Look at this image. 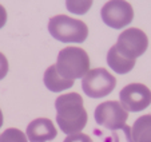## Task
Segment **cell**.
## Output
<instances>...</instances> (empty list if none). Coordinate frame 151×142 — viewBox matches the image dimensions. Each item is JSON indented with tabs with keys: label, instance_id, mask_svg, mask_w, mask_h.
Listing matches in <instances>:
<instances>
[{
	"label": "cell",
	"instance_id": "6da1fadb",
	"mask_svg": "<svg viewBox=\"0 0 151 142\" xmlns=\"http://www.w3.org/2000/svg\"><path fill=\"white\" fill-rule=\"evenodd\" d=\"M56 122L67 135L80 133L87 123V111L83 106V98L78 93H68L55 101Z\"/></svg>",
	"mask_w": 151,
	"mask_h": 142
},
{
	"label": "cell",
	"instance_id": "7a4b0ae2",
	"mask_svg": "<svg viewBox=\"0 0 151 142\" xmlns=\"http://www.w3.org/2000/svg\"><path fill=\"white\" fill-rule=\"evenodd\" d=\"M55 67L58 74L67 80L83 78L90 71L88 54L80 47H66L58 55Z\"/></svg>",
	"mask_w": 151,
	"mask_h": 142
},
{
	"label": "cell",
	"instance_id": "3957f363",
	"mask_svg": "<svg viewBox=\"0 0 151 142\" xmlns=\"http://www.w3.org/2000/svg\"><path fill=\"white\" fill-rule=\"evenodd\" d=\"M48 31L55 39L63 43H83L88 36V27L84 22L66 15H56L51 17Z\"/></svg>",
	"mask_w": 151,
	"mask_h": 142
},
{
	"label": "cell",
	"instance_id": "277c9868",
	"mask_svg": "<svg viewBox=\"0 0 151 142\" xmlns=\"http://www.w3.org/2000/svg\"><path fill=\"white\" fill-rule=\"evenodd\" d=\"M116 86V78L111 75L106 68H94L90 70L82 78V88L90 98L107 97Z\"/></svg>",
	"mask_w": 151,
	"mask_h": 142
},
{
	"label": "cell",
	"instance_id": "5b68a950",
	"mask_svg": "<svg viewBox=\"0 0 151 142\" xmlns=\"http://www.w3.org/2000/svg\"><path fill=\"white\" fill-rule=\"evenodd\" d=\"M118 52L128 60H137L146 52L148 47V38L142 30L128 28L120 32L115 44Z\"/></svg>",
	"mask_w": 151,
	"mask_h": 142
},
{
	"label": "cell",
	"instance_id": "8992f818",
	"mask_svg": "<svg viewBox=\"0 0 151 142\" xmlns=\"http://www.w3.org/2000/svg\"><path fill=\"white\" fill-rule=\"evenodd\" d=\"M128 113L123 109L120 102L107 101L95 109V122L110 130H118L126 125Z\"/></svg>",
	"mask_w": 151,
	"mask_h": 142
},
{
	"label": "cell",
	"instance_id": "52a82bcc",
	"mask_svg": "<svg viewBox=\"0 0 151 142\" xmlns=\"http://www.w3.org/2000/svg\"><path fill=\"white\" fill-rule=\"evenodd\" d=\"M103 22L115 30L128 26L134 19L132 6L124 0H111L103 6L100 11Z\"/></svg>",
	"mask_w": 151,
	"mask_h": 142
},
{
	"label": "cell",
	"instance_id": "ba28073f",
	"mask_svg": "<svg viewBox=\"0 0 151 142\" xmlns=\"http://www.w3.org/2000/svg\"><path fill=\"white\" fill-rule=\"evenodd\" d=\"M120 105L126 111H142L151 103V90L142 83L127 85L119 93Z\"/></svg>",
	"mask_w": 151,
	"mask_h": 142
},
{
	"label": "cell",
	"instance_id": "9c48e42d",
	"mask_svg": "<svg viewBox=\"0 0 151 142\" xmlns=\"http://www.w3.org/2000/svg\"><path fill=\"white\" fill-rule=\"evenodd\" d=\"M56 135L54 122L48 118H37L27 126V138L31 142H48Z\"/></svg>",
	"mask_w": 151,
	"mask_h": 142
},
{
	"label": "cell",
	"instance_id": "30bf717a",
	"mask_svg": "<svg viewBox=\"0 0 151 142\" xmlns=\"http://www.w3.org/2000/svg\"><path fill=\"white\" fill-rule=\"evenodd\" d=\"M43 80H44L46 87L48 88L50 91H54V93H60V91L74 86V80H67L58 74L55 64L50 66V67L46 70L44 77H43Z\"/></svg>",
	"mask_w": 151,
	"mask_h": 142
},
{
	"label": "cell",
	"instance_id": "8fae6325",
	"mask_svg": "<svg viewBox=\"0 0 151 142\" xmlns=\"http://www.w3.org/2000/svg\"><path fill=\"white\" fill-rule=\"evenodd\" d=\"M107 64L110 66L111 70H114L116 74H127L128 71H131L135 66V60H128L124 57L118 52L116 47L112 46L107 54Z\"/></svg>",
	"mask_w": 151,
	"mask_h": 142
},
{
	"label": "cell",
	"instance_id": "7c38bea8",
	"mask_svg": "<svg viewBox=\"0 0 151 142\" xmlns=\"http://www.w3.org/2000/svg\"><path fill=\"white\" fill-rule=\"evenodd\" d=\"M134 142H151V115H142L131 128Z\"/></svg>",
	"mask_w": 151,
	"mask_h": 142
},
{
	"label": "cell",
	"instance_id": "4fadbf2b",
	"mask_svg": "<svg viewBox=\"0 0 151 142\" xmlns=\"http://www.w3.org/2000/svg\"><path fill=\"white\" fill-rule=\"evenodd\" d=\"M0 142H28V138L22 130L9 128L0 134Z\"/></svg>",
	"mask_w": 151,
	"mask_h": 142
},
{
	"label": "cell",
	"instance_id": "5bb4252c",
	"mask_svg": "<svg viewBox=\"0 0 151 142\" xmlns=\"http://www.w3.org/2000/svg\"><path fill=\"white\" fill-rule=\"evenodd\" d=\"M112 138H114V142H134L131 134V128L127 125L112 131Z\"/></svg>",
	"mask_w": 151,
	"mask_h": 142
},
{
	"label": "cell",
	"instance_id": "9a60e30c",
	"mask_svg": "<svg viewBox=\"0 0 151 142\" xmlns=\"http://www.w3.org/2000/svg\"><path fill=\"white\" fill-rule=\"evenodd\" d=\"M66 6L71 12L82 15L88 11V8L92 6V1H71V0H68V1H66Z\"/></svg>",
	"mask_w": 151,
	"mask_h": 142
},
{
	"label": "cell",
	"instance_id": "2e32d148",
	"mask_svg": "<svg viewBox=\"0 0 151 142\" xmlns=\"http://www.w3.org/2000/svg\"><path fill=\"white\" fill-rule=\"evenodd\" d=\"M63 142H92L91 137L83 133H76V134H71L67 135V138Z\"/></svg>",
	"mask_w": 151,
	"mask_h": 142
},
{
	"label": "cell",
	"instance_id": "e0dca14e",
	"mask_svg": "<svg viewBox=\"0 0 151 142\" xmlns=\"http://www.w3.org/2000/svg\"><path fill=\"white\" fill-rule=\"evenodd\" d=\"M7 72H8V60L0 52V80L6 77Z\"/></svg>",
	"mask_w": 151,
	"mask_h": 142
},
{
	"label": "cell",
	"instance_id": "ac0fdd59",
	"mask_svg": "<svg viewBox=\"0 0 151 142\" xmlns=\"http://www.w3.org/2000/svg\"><path fill=\"white\" fill-rule=\"evenodd\" d=\"M6 22H7V11H6V8L0 4V28L4 27Z\"/></svg>",
	"mask_w": 151,
	"mask_h": 142
},
{
	"label": "cell",
	"instance_id": "d6986e66",
	"mask_svg": "<svg viewBox=\"0 0 151 142\" xmlns=\"http://www.w3.org/2000/svg\"><path fill=\"white\" fill-rule=\"evenodd\" d=\"M3 126V113H1V110H0V128Z\"/></svg>",
	"mask_w": 151,
	"mask_h": 142
}]
</instances>
